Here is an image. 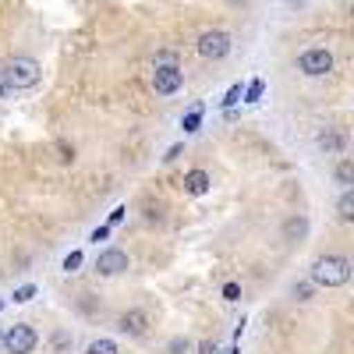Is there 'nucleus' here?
Segmentation results:
<instances>
[{
	"instance_id": "f3484780",
	"label": "nucleus",
	"mask_w": 354,
	"mask_h": 354,
	"mask_svg": "<svg viewBox=\"0 0 354 354\" xmlns=\"http://www.w3.org/2000/svg\"><path fill=\"white\" fill-rule=\"evenodd\" d=\"M32 298H36V287H32V283H25V287H18V290H15V301H18V305L32 301Z\"/></svg>"
},
{
	"instance_id": "39448f33",
	"label": "nucleus",
	"mask_w": 354,
	"mask_h": 354,
	"mask_svg": "<svg viewBox=\"0 0 354 354\" xmlns=\"http://www.w3.org/2000/svg\"><path fill=\"white\" fill-rule=\"evenodd\" d=\"M198 53L205 57V61H223V57L230 53V36L223 32V28H209V32L198 36Z\"/></svg>"
},
{
	"instance_id": "9d476101",
	"label": "nucleus",
	"mask_w": 354,
	"mask_h": 354,
	"mask_svg": "<svg viewBox=\"0 0 354 354\" xmlns=\"http://www.w3.org/2000/svg\"><path fill=\"white\" fill-rule=\"evenodd\" d=\"M185 188H188L192 195H205V192H209V174H205V170H192V174L185 177Z\"/></svg>"
},
{
	"instance_id": "f257e3e1",
	"label": "nucleus",
	"mask_w": 354,
	"mask_h": 354,
	"mask_svg": "<svg viewBox=\"0 0 354 354\" xmlns=\"http://www.w3.org/2000/svg\"><path fill=\"white\" fill-rule=\"evenodd\" d=\"M351 280V259L344 255H319L312 262V283L315 287H344Z\"/></svg>"
},
{
	"instance_id": "a211bd4d",
	"label": "nucleus",
	"mask_w": 354,
	"mask_h": 354,
	"mask_svg": "<svg viewBox=\"0 0 354 354\" xmlns=\"http://www.w3.org/2000/svg\"><path fill=\"white\" fill-rule=\"evenodd\" d=\"M312 287H315V283H294V290H290V294H294L298 301H308V298H312Z\"/></svg>"
},
{
	"instance_id": "f03ea898",
	"label": "nucleus",
	"mask_w": 354,
	"mask_h": 354,
	"mask_svg": "<svg viewBox=\"0 0 354 354\" xmlns=\"http://www.w3.org/2000/svg\"><path fill=\"white\" fill-rule=\"evenodd\" d=\"M0 71H4L11 93H18V88H36L39 78H43V71H39V64L32 61V57H15V61H8Z\"/></svg>"
},
{
	"instance_id": "b1692460",
	"label": "nucleus",
	"mask_w": 354,
	"mask_h": 354,
	"mask_svg": "<svg viewBox=\"0 0 354 354\" xmlns=\"http://www.w3.org/2000/svg\"><path fill=\"white\" fill-rule=\"evenodd\" d=\"M238 294H241L238 283H227V287H223V298H227V301H238Z\"/></svg>"
},
{
	"instance_id": "aec40b11",
	"label": "nucleus",
	"mask_w": 354,
	"mask_h": 354,
	"mask_svg": "<svg viewBox=\"0 0 354 354\" xmlns=\"http://www.w3.org/2000/svg\"><path fill=\"white\" fill-rule=\"evenodd\" d=\"M167 351H170V354H188V340H185V337H174Z\"/></svg>"
},
{
	"instance_id": "dca6fc26",
	"label": "nucleus",
	"mask_w": 354,
	"mask_h": 354,
	"mask_svg": "<svg viewBox=\"0 0 354 354\" xmlns=\"http://www.w3.org/2000/svg\"><path fill=\"white\" fill-rule=\"evenodd\" d=\"M185 131H198V124H202V106H195V110H188V117H185Z\"/></svg>"
},
{
	"instance_id": "4468645a",
	"label": "nucleus",
	"mask_w": 354,
	"mask_h": 354,
	"mask_svg": "<svg viewBox=\"0 0 354 354\" xmlns=\"http://www.w3.org/2000/svg\"><path fill=\"white\" fill-rule=\"evenodd\" d=\"M85 354H117V344H113V340H106V337H100V340L88 344V351H85Z\"/></svg>"
},
{
	"instance_id": "6ab92c4d",
	"label": "nucleus",
	"mask_w": 354,
	"mask_h": 354,
	"mask_svg": "<svg viewBox=\"0 0 354 354\" xmlns=\"http://www.w3.org/2000/svg\"><path fill=\"white\" fill-rule=\"evenodd\" d=\"M262 88H266V82H262V78H255V82L248 85V93H245V100H248V103H255V100L262 96Z\"/></svg>"
},
{
	"instance_id": "a878e982",
	"label": "nucleus",
	"mask_w": 354,
	"mask_h": 354,
	"mask_svg": "<svg viewBox=\"0 0 354 354\" xmlns=\"http://www.w3.org/2000/svg\"><path fill=\"white\" fill-rule=\"evenodd\" d=\"M4 96H11V85H8V78H4V71H0V100Z\"/></svg>"
},
{
	"instance_id": "9b49d317",
	"label": "nucleus",
	"mask_w": 354,
	"mask_h": 354,
	"mask_svg": "<svg viewBox=\"0 0 354 354\" xmlns=\"http://www.w3.org/2000/svg\"><path fill=\"white\" fill-rule=\"evenodd\" d=\"M305 234H308V220H305V216H290V220L283 223V238H287V241L305 238Z\"/></svg>"
},
{
	"instance_id": "c85d7f7f",
	"label": "nucleus",
	"mask_w": 354,
	"mask_h": 354,
	"mask_svg": "<svg viewBox=\"0 0 354 354\" xmlns=\"http://www.w3.org/2000/svg\"><path fill=\"white\" fill-rule=\"evenodd\" d=\"M106 234H110V227H100V230H93V241H103Z\"/></svg>"
},
{
	"instance_id": "2eb2a0df",
	"label": "nucleus",
	"mask_w": 354,
	"mask_h": 354,
	"mask_svg": "<svg viewBox=\"0 0 354 354\" xmlns=\"http://www.w3.org/2000/svg\"><path fill=\"white\" fill-rule=\"evenodd\" d=\"M53 351H57V354H68V351H71V337H68L64 330L53 333Z\"/></svg>"
},
{
	"instance_id": "423d86ee",
	"label": "nucleus",
	"mask_w": 354,
	"mask_h": 354,
	"mask_svg": "<svg viewBox=\"0 0 354 354\" xmlns=\"http://www.w3.org/2000/svg\"><path fill=\"white\" fill-rule=\"evenodd\" d=\"M181 85H185V71L181 68H177V64H156V71H153L156 96H174Z\"/></svg>"
},
{
	"instance_id": "1a4fd4ad",
	"label": "nucleus",
	"mask_w": 354,
	"mask_h": 354,
	"mask_svg": "<svg viewBox=\"0 0 354 354\" xmlns=\"http://www.w3.org/2000/svg\"><path fill=\"white\" fill-rule=\"evenodd\" d=\"M344 145H347L344 131H322L319 135V149L322 153H344Z\"/></svg>"
},
{
	"instance_id": "6e6552de",
	"label": "nucleus",
	"mask_w": 354,
	"mask_h": 354,
	"mask_svg": "<svg viewBox=\"0 0 354 354\" xmlns=\"http://www.w3.org/2000/svg\"><path fill=\"white\" fill-rule=\"evenodd\" d=\"M145 330H149V315H145L142 308H131L121 315V333L128 337H145Z\"/></svg>"
},
{
	"instance_id": "20e7f679",
	"label": "nucleus",
	"mask_w": 354,
	"mask_h": 354,
	"mask_svg": "<svg viewBox=\"0 0 354 354\" xmlns=\"http://www.w3.org/2000/svg\"><path fill=\"white\" fill-rule=\"evenodd\" d=\"M39 344V333L32 326H11L4 333V354H32Z\"/></svg>"
},
{
	"instance_id": "cd10ccee",
	"label": "nucleus",
	"mask_w": 354,
	"mask_h": 354,
	"mask_svg": "<svg viewBox=\"0 0 354 354\" xmlns=\"http://www.w3.org/2000/svg\"><path fill=\"white\" fill-rule=\"evenodd\" d=\"M124 213H128V209H113V213H110V223H121V220H124Z\"/></svg>"
},
{
	"instance_id": "5701e85b",
	"label": "nucleus",
	"mask_w": 354,
	"mask_h": 354,
	"mask_svg": "<svg viewBox=\"0 0 354 354\" xmlns=\"http://www.w3.org/2000/svg\"><path fill=\"white\" fill-rule=\"evenodd\" d=\"M57 149H61V160H64V163H71V160H75V149H71L68 142H61V145H57Z\"/></svg>"
},
{
	"instance_id": "f8f14e48",
	"label": "nucleus",
	"mask_w": 354,
	"mask_h": 354,
	"mask_svg": "<svg viewBox=\"0 0 354 354\" xmlns=\"http://www.w3.org/2000/svg\"><path fill=\"white\" fill-rule=\"evenodd\" d=\"M337 185H344V188H351V185H354V163H351L347 156L337 163Z\"/></svg>"
},
{
	"instance_id": "7ed1b4c3",
	"label": "nucleus",
	"mask_w": 354,
	"mask_h": 354,
	"mask_svg": "<svg viewBox=\"0 0 354 354\" xmlns=\"http://www.w3.org/2000/svg\"><path fill=\"white\" fill-rule=\"evenodd\" d=\"M298 71H301V75H308V78H322V75H330V71H333V53H330V50H322V46L305 50V53L298 57Z\"/></svg>"
},
{
	"instance_id": "ddd939ff",
	"label": "nucleus",
	"mask_w": 354,
	"mask_h": 354,
	"mask_svg": "<svg viewBox=\"0 0 354 354\" xmlns=\"http://www.w3.org/2000/svg\"><path fill=\"white\" fill-rule=\"evenodd\" d=\"M337 216H340V220H351V216H354V192H351V188H344V195H340V202H337Z\"/></svg>"
},
{
	"instance_id": "bb28decb",
	"label": "nucleus",
	"mask_w": 354,
	"mask_h": 354,
	"mask_svg": "<svg viewBox=\"0 0 354 354\" xmlns=\"http://www.w3.org/2000/svg\"><path fill=\"white\" fill-rule=\"evenodd\" d=\"M198 354H220V351H216V344H213V340H205V344L198 347Z\"/></svg>"
},
{
	"instance_id": "412c9836",
	"label": "nucleus",
	"mask_w": 354,
	"mask_h": 354,
	"mask_svg": "<svg viewBox=\"0 0 354 354\" xmlns=\"http://www.w3.org/2000/svg\"><path fill=\"white\" fill-rule=\"evenodd\" d=\"M78 266H82V252H71V255L64 259V270H68V273H75Z\"/></svg>"
},
{
	"instance_id": "4be33fe9",
	"label": "nucleus",
	"mask_w": 354,
	"mask_h": 354,
	"mask_svg": "<svg viewBox=\"0 0 354 354\" xmlns=\"http://www.w3.org/2000/svg\"><path fill=\"white\" fill-rule=\"evenodd\" d=\"M241 100V85H230V93H227V100H223V106H234Z\"/></svg>"
},
{
	"instance_id": "0eeeda50",
	"label": "nucleus",
	"mask_w": 354,
	"mask_h": 354,
	"mask_svg": "<svg viewBox=\"0 0 354 354\" xmlns=\"http://www.w3.org/2000/svg\"><path fill=\"white\" fill-rule=\"evenodd\" d=\"M128 266H131L128 252H121V248H106V252H100V259H96V273H100V277H121Z\"/></svg>"
},
{
	"instance_id": "393cba45",
	"label": "nucleus",
	"mask_w": 354,
	"mask_h": 354,
	"mask_svg": "<svg viewBox=\"0 0 354 354\" xmlns=\"http://www.w3.org/2000/svg\"><path fill=\"white\" fill-rule=\"evenodd\" d=\"M177 156H181V145H170V149H167V156H163V160H167V163H174Z\"/></svg>"
},
{
	"instance_id": "c756f323",
	"label": "nucleus",
	"mask_w": 354,
	"mask_h": 354,
	"mask_svg": "<svg viewBox=\"0 0 354 354\" xmlns=\"http://www.w3.org/2000/svg\"><path fill=\"white\" fill-rule=\"evenodd\" d=\"M0 354H4V333H0Z\"/></svg>"
}]
</instances>
